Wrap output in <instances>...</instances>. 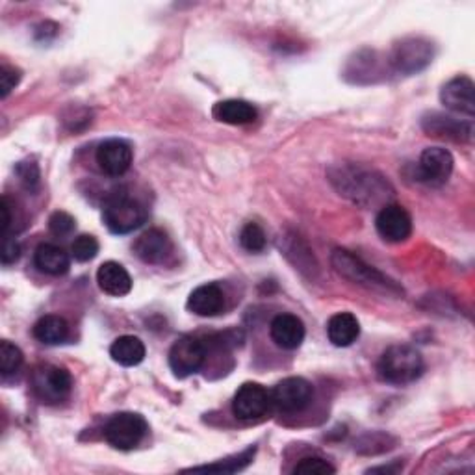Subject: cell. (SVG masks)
Returning a JSON list of instances; mask_svg holds the SVG:
<instances>
[{
  "instance_id": "obj_1",
  "label": "cell",
  "mask_w": 475,
  "mask_h": 475,
  "mask_svg": "<svg viewBox=\"0 0 475 475\" xmlns=\"http://www.w3.org/2000/svg\"><path fill=\"white\" fill-rule=\"evenodd\" d=\"M329 177L340 195L359 205H368V202H376L388 195V184L383 177L357 165H338L331 169Z\"/></svg>"
},
{
  "instance_id": "obj_2",
  "label": "cell",
  "mask_w": 475,
  "mask_h": 475,
  "mask_svg": "<svg viewBox=\"0 0 475 475\" xmlns=\"http://www.w3.org/2000/svg\"><path fill=\"white\" fill-rule=\"evenodd\" d=\"M377 371L385 383L409 385L424 373V359L411 346H392L383 353Z\"/></svg>"
},
{
  "instance_id": "obj_3",
  "label": "cell",
  "mask_w": 475,
  "mask_h": 475,
  "mask_svg": "<svg viewBox=\"0 0 475 475\" xmlns=\"http://www.w3.org/2000/svg\"><path fill=\"white\" fill-rule=\"evenodd\" d=\"M331 262L338 274L349 279L351 283H357L369 290H383V292L399 293V286L396 283H392L387 275H383L379 269L368 265L362 258L355 256L351 251L336 249L331 256Z\"/></svg>"
},
{
  "instance_id": "obj_4",
  "label": "cell",
  "mask_w": 475,
  "mask_h": 475,
  "mask_svg": "<svg viewBox=\"0 0 475 475\" xmlns=\"http://www.w3.org/2000/svg\"><path fill=\"white\" fill-rule=\"evenodd\" d=\"M103 218L110 232L128 234L145 223L147 210L140 200L128 197L126 193H117L107 200Z\"/></svg>"
},
{
  "instance_id": "obj_5",
  "label": "cell",
  "mask_w": 475,
  "mask_h": 475,
  "mask_svg": "<svg viewBox=\"0 0 475 475\" xmlns=\"http://www.w3.org/2000/svg\"><path fill=\"white\" fill-rule=\"evenodd\" d=\"M32 388L40 401L47 405L61 403L71 394V373L54 364H42L32 373Z\"/></svg>"
},
{
  "instance_id": "obj_6",
  "label": "cell",
  "mask_w": 475,
  "mask_h": 475,
  "mask_svg": "<svg viewBox=\"0 0 475 475\" xmlns=\"http://www.w3.org/2000/svg\"><path fill=\"white\" fill-rule=\"evenodd\" d=\"M433 43L424 38H405L390 52L392 70L399 75H416L433 61Z\"/></svg>"
},
{
  "instance_id": "obj_7",
  "label": "cell",
  "mask_w": 475,
  "mask_h": 475,
  "mask_svg": "<svg viewBox=\"0 0 475 475\" xmlns=\"http://www.w3.org/2000/svg\"><path fill=\"white\" fill-rule=\"evenodd\" d=\"M145 434L147 422L144 416L135 413H119L112 416L105 427L107 442L119 452H130L135 446H140Z\"/></svg>"
},
{
  "instance_id": "obj_8",
  "label": "cell",
  "mask_w": 475,
  "mask_h": 475,
  "mask_svg": "<svg viewBox=\"0 0 475 475\" xmlns=\"http://www.w3.org/2000/svg\"><path fill=\"white\" fill-rule=\"evenodd\" d=\"M271 394L258 383H244L232 399V413L238 420L251 422L265 416L271 409Z\"/></svg>"
},
{
  "instance_id": "obj_9",
  "label": "cell",
  "mask_w": 475,
  "mask_h": 475,
  "mask_svg": "<svg viewBox=\"0 0 475 475\" xmlns=\"http://www.w3.org/2000/svg\"><path fill=\"white\" fill-rule=\"evenodd\" d=\"M207 349L200 340L193 336H182L169 349V368L175 373V377L184 379L193 376L205 364Z\"/></svg>"
},
{
  "instance_id": "obj_10",
  "label": "cell",
  "mask_w": 475,
  "mask_h": 475,
  "mask_svg": "<svg viewBox=\"0 0 475 475\" xmlns=\"http://www.w3.org/2000/svg\"><path fill=\"white\" fill-rule=\"evenodd\" d=\"M453 156L444 147H427L418 162V177L429 186H442L453 173Z\"/></svg>"
},
{
  "instance_id": "obj_11",
  "label": "cell",
  "mask_w": 475,
  "mask_h": 475,
  "mask_svg": "<svg viewBox=\"0 0 475 475\" xmlns=\"http://www.w3.org/2000/svg\"><path fill=\"white\" fill-rule=\"evenodd\" d=\"M312 394L314 388L307 379L286 377L271 392V401L284 413H297L311 403Z\"/></svg>"
},
{
  "instance_id": "obj_12",
  "label": "cell",
  "mask_w": 475,
  "mask_h": 475,
  "mask_svg": "<svg viewBox=\"0 0 475 475\" xmlns=\"http://www.w3.org/2000/svg\"><path fill=\"white\" fill-rule=\"evenodd\" d=\"M376 228L385 242L401 244L413 232V218L399 205H387L376 218Z\"/></svg>"
},
{
  "instance_id": "obj_13",
  "label": "cell",
  "mask_w": 475,
  "mask_h": 475,
  "mask_svg": "<svg viewBox=\"0 0 475 475\" xmlns=\"http://www.w3.org/2000/svg\"><path fill=\"white\" fill-rule=\"evenodd\" d=\"M132 147L128 142L112 138L98 145L97 149V163L100 172L108 177H121L125 175L132 165Z\"/></svg>"
},
{
  "instance_id": "obj_14",
  "label": "cell",
  "mask_w": 475,
  "mask_h": 475,
  "mask_svg": "<svg viewBox=\"0 0 475 475\" xmlns=\"http://www.w3.org/2000/svg\"><path fill=\"white\" fill-rule=\"evenodd\" d=\"M424 130L427 135L433 138H442V140H452V142H461V144H470L473 138V125L471 121H461L452 116L444 114H429L422 121Z\"/></svg>"
},
{
  "instance_id": "obj_15",
  "label": "cell",
  "mask_w": 475,
  "mask_h": 475,
  "mask_svg": "<svg viewBox=\"0 0 475 475\" xmlns=\"http://www.w3.org/2000/svg\"><path fill=\"white\" fill-rule=\"evenodd\" d=\"M475 86L470 77H455L442 89H440V100L442 105L461 116L473 117L475 114Z\"/></svg>"
},
{
  "instance_id": "obj_16",
  "label": "cell",
  "mask_w": 475,
  "mask_h": 475,
  "mask_svg": "<svg viewBox=\"0 0 475 475\" xmlns=\"http://www.w3.org/2000/svg\"><path fill=\"white\" fill-rule=\"evenodd\" d=\"M134 253L145 264H162L172 253V240L163 230L149 228L134 242Z\"/></svg>"
},
{
  "instance_id": "obj_17",
  "label": "cell",
  "mask_w": 475,
  "mask_h": 475,
  "mask_svg": "<svg viewBox=\"0 0 475 475\" xmlns=\"http://www.w3.org/2000/svg\"><path fill=\"white\" fill-rule=\"evenodd\" d=\"M271 340L286 351L297 349L304 340V323L293 314H279L269 325Z\"/></svg>"
},
{
  "instance_id": "obj_18",
  "label": "cell",
  "mask_w": 475,
  "mask_h": 475,
  "mask_svg": "<svg viewBox=\"0 0 475 475\" xmlns=\"http://www.w3.org/2000/svg\"><path fill=\"white\" fill-rule=\"evenodd\" d=\"M225 307V293L218 284L197 286L188 297V311L200 318L218 316Z\"/></svg>"
},
{
  "instance_id": "obj_19",
  "label": "cell",
  "mask_w": 475,
  "mask_h": 475,
  "mask_svg": "<svg viewBox=\"0 0 475 475\" xmlns=\"http://www.w3.org/2000/svg\"><path fill=\"white\" fill-rule=\"evenodd\" d=\"M98 288L112 297H123L132 290V279L128 271L119 262H105L97 271Z\"/></svg>"
},
{
  "instance_id": "obj_20",
  "label": "cell",
  "mask_w": 475,
  "mask_h": 475,
  "mask_svg": "<svg viewBox=\"0 0 475 475\" xmlns=\"http://www.w3.org/2000/svg\"><path fill=\"white\" fill-rule=\"evenodd\" d=\"M214 117L219 123L225 125H234V126H242V125H249L256 119L258 112L256 108L247 103V100L242 98H228V100H221L218 103L212 110Z\"/></svg>"
},
{
  "instance_id": "obj_21",
  "label": "cell",
  "mask_w": 475,
  "mask_h": 475,
  "mask_svg": "<svg viewBox=\"0 0 475 475\" xmlns=\"http://www.w3.org/2000/svg\"><path fill=\"white\" fill-rule=\"evenodd\" d=\"M360 323L351 312H338L327 323V336L336 348H349L357 342Z\"/></svg>"
},
{
  "instance_id": "obj_22",
  "label": "cell",
  "mask_w": 475,
  "mask_h": 475,
  "mask_svg": "<svg viewBox=\"0 0 475 475\" xmlns=\"http://www.w3.org/2000/svg\"><path fill=\"white\" fill-rule=\"evenodd\" d=\"M33 262L49 275H65L71 267V256L54 244H42L33 255Z\"/></svg>"
},
{
  "instance_id": "obj_23",
  "label": "cell",
  "mask_w": 475,
  "mask_h": 475,
  "mask_svg": "<svg viewBox=\"0 0 475 475\" xmlns=\"http://www.w3.org/2000/svg\"><path fill=\"white\" fill-rule=\"evenodd\" d=\"M110 357L121 366H138L145 359V344L138 336H119L110 348Z\"/></svg>"
},
{
  "instance_id": "obj_24",
  "label": "cell",
  "mask_w": 475,
  "mask_h": 475,
  "mask_svg": "<svg viewBox=\"0 0 475 475\" xmlns=\"http://www.w3.org/2000/svg\"><path fill=\"white\" fill-rule=\"evenodd\" d=\"M33 336H36V340L45 344V346H58L61 342L67 340V336H70V325L56 314H49L38 320V323L33 325Z\"/></svg>"
},
{
  "instance_id": "obj_25",
  "label": "cell",
  "mask_w": 475,
  "mask_h": 475,
  "mask_svg": "<svg viewBox=\"0 0 475 475\" xmlns=\"http://www.w3.org/2000/svg\"><path fill=\"white\" fill-rule=\"evenodd\" d=\"M256 453V448H247L246 452L238 453L234 457H228V459H223L219 462H214V464H207V466H195V468H190L186 471H219V473H234V471H240L244 470L255 457Z\"/></svg>"
},
{
  "instance_id": "obj_26",
  "label": "cell",
  "mask_w": 475,
  "mask_h": 475,
  "mask_svg": "<svg viewBox=\"0 0 475 475\" xmlns=\"http://www.w3.org/2000/svg\"><path fill=\"white\" fill-rule=\"evenodd\" d=\"M21 366H23V351L8 340L0 342V373H3L5 377L14 376Z\"/></svg>"
},
{
  "instance_id": "obj_27",
  "label": "cell",
  "mask_w": 475,
  "mask_h": 475,
  "mask_svg": "<svg viewBox=\"0 0 475 475\" xmlns=\"http://www.w3.org/2000/svg\"><path fill=\"white\" fill-rule=\"evenodd\" d=\"M267 238L258 223H247L240 232V246L249 253H260L265 249Z\"/></svg>"
},
{
  "instance_id": "obj_28",
  "label": "cell",
  "mask_w": 475,
  "mask_h": 475,
  "mask_svg": "<svg viewBox=\"0 0 475 475\" xmlns=\"http://www.w3.org/2000/svg\"><path fill=\"white\" fill-rule=\"evenodd\" d=\"M97 253H98V242L95 236L82 234L75 238V242L71 246V255L77 262H89L97 256Z\"/></svg>"
},
{
  "instance_id": "obj_29",
  "label": "cell",
  "mask_w": 475,
  "mask_h": 475,
  "mask_svg": "<svg viewBox=\"0 0 475 475\" xmlns=\"http://www.w3.org/2000/svg\"><path fill=\"white\" fill-rule=\"evenodd\" d=\"M293 473H299V475H327V473H336V468L321 457H304L295 464Z\"/></svg>"
},
{
  "instance_id": "obj_30",
  "label": "cell",
  "mask_w": 475,
  "mask_h": 475,
  "mask_svg": "<svg viewBox=\"0 0 475 475\" xmlns=\"http://www.w3.org/2000/svg\"><path fill=\"white\" fill-rule=\"evenodd\" d=\"M77 227V221L73 216H70L67 212H54L49 219V228L54 236H67L71 234Z\"/></svg>"
},
{
  "instance_id": "obj_31",
  "label": "cell",
  "mask_w": 475,
  "mask_h": 475,
  "mask_svg": "<svg viewBox=\"0 0 475 475\" xmlns=\"http://www.w3.org/2000/svg\"><path fill=\"white\" fill-rule=\"evenodd\" d=\"M17 175L21 179V182L28 188V190H33L38 188L40 184V169L38 165L33 162H21L17 165Z\"/></svg>"
},
{
  "instance_id": "obj_32",
  "label": "cell",
  "mask_w": 475,
  "mask_h": 475,
  "mask_svg": "<svg viewBox=\"0 0 475 475\" xmlns=\"http://www.w3.org/2000/svg\"><path fill=\"white\" fill-rule=\"evenodd\" d=\"M19 80H21V73L15 70V67L3 65V71H0V95H3V98H6L15 89Z\"/></svg>"
},
{
  "instance_id": "obj_33",
  "label": "cell",
  "mask_w": 475,
  "mask_h": 475,
  "mask_svg": "<svg viewBox=\"0 0 475 475\" xmlns=\"http://www.w3.org/2000/svg\"><path fill=\"white\" fill-rule=\"evenodd\" d=\"M21 256V247L17 244L15 238H12L10 234L5 236V244H3V264L10 265L14 262H17Z\"/></svg>"
}]
</instances>
